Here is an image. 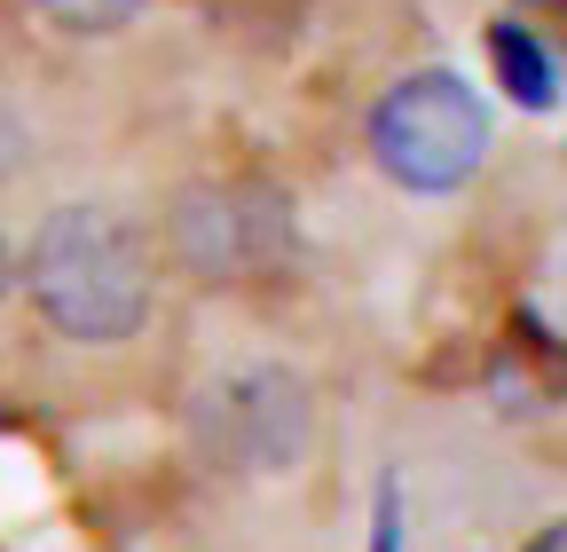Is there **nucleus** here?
<instances>
[{"label":"nucleus","instance_id":"nucleus-1","mask_svg":"<svg viewBox=\"0 0 567 552\" xmlns=\"http://www.w3.org/2000/svg\"><path fill=\"white\" fill-rule=\"evenodd\" d=\"M24 285L40 300V316L63 339H87V348H118L142 331L158 293L151 245L134 222H118L111 205H63L40 222L32 253H24Z\"/></svg>","mask_w":567,"mask_h":552},{"label":"nucleus","instance_id":"nucleus-2","mask_svg":"<svg viewBox=\"0 0 567 552\" xmlns=\"http://www.w3.org/2000/svg\"><path fill=\"white\" fill-rule=\"evenodd\" d=\"M371 159L386 182H402L417 197L465 190L488 159V103L457 72H410L371 111Z\"/></svg>","mask_w":567,"mask_h":552},{"label":"nucleus","instance_id":"nucleus-3","mask_svg":"<svg viewBox=\"0 0 567 552\" xmlns=\"http://www.w3.org/2000/svg\"><path fill=\"white\" fill-rule=\"evenodd\" d=\"M276 229V205L252 197V190H221V197H189L182 205V253L205 268V276H237L260 260V237Z\"/></svg>","mask_w":567,"mask_h":552},{"label":"nucleus","instance_id":"nucleus-4","mask_svg":"<svg viewBox=\"0 0 567 552\" xmlns=\"http://www.w3.org/2000/svg\"><path fill=\"white\" fill-rule=\"evenodd\" d=\"M488 63H496V80H505V95L520 111H551L559 103V72H551V55L536 48L528 24H488Z\"/></svg>","mask_w":567,"mask_h":552},{"label":"nucleus","instance_id":"nucleus-5","mask_svg":"<svg viewBox=\"0 0 567 552\" xmlns=\"http://www.w3.org/2000/svg\"><path fill=\"white\" fill-rule=\"evenodd\" d=\"M48 9V24H63V32H118V24H134L142 17V0H40Z\"/></svg>","mask_w":567,"mask_h":552},{"label":"nucleus","instance_id":"nucleus-6","mask_svg":"<svg viewBox=\"0 0 567 552\" xmlns=\"http://www.w3.org/2000/svg\"><path fill=\"white\" fill-rule=\"evenodd\" d=\"M371 552H402V498H394V481L379 490V529H371Z\"/></svg>","mask_w":567,"mask_h":552},{"label":"nucleus","instance_id":"nucleus-7","mask_svg":"<svg viewBox=\"0 0 567 552\" xmlns=\"http://www.w3.org/2000/svg\"><path fill=\"white\" fill-rule=\"evenodd\" d=\"M528 552H567V521H551V529H536V536H528Z\"/></svg>","mask_w":567,"mask_h":552},{"label":"nucleus","instance_id":"nucleus-8","mask_svg":"<svg viewBox=\"0 0 567 552\" xmlns=\"http://www.w3.org/2000/svg\"><path fill=\"white\" fill-rule=\"evenodd\" d=\"M9 276H17V268H9V245H0V293H9Z\"/></svg>","mask_w":567,"mask_h":552},{"label":"nucleus","instance_id":"nucleus-9","mask_svg":"<svg viewBox=\"0 0 567 552\" xmlns=\"http://www.w3.org/2000/svg\"><path fill=\"white\" fill-rule=\"evenodd\" d=\"M528 9H559V0H528Z\"/></svg>","mask_w":567,"mask_h":552}]
</instances>
